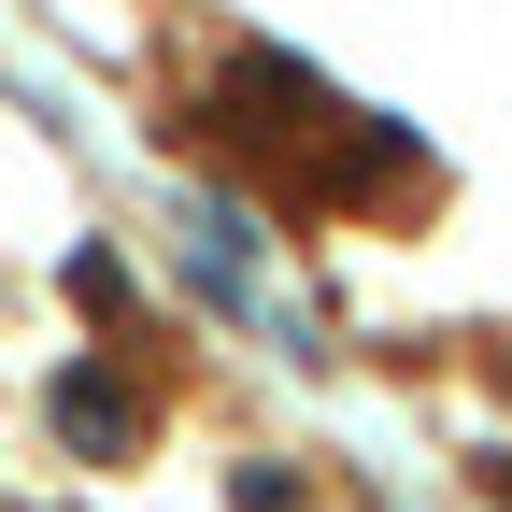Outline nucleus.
<instances>
[{
    "label": "nucleus",
    "instance_id": "f257e3e1",
    "mask_svg": "<svg viewBox=\"0 0 512 512\" xmlns=\"http://www.w3.org/2000/svg\"><path fill=\"white\" fill-rule=\"evenodd\" d=\"M57 427L128 456V441H143V384H128V370H72V384H57Z\"/></svg>",
    "mask_w": 512,
    "mask_h": 512
}]
</instances>
